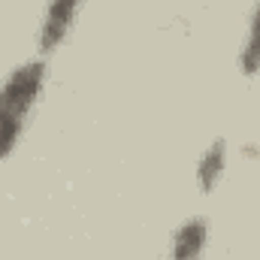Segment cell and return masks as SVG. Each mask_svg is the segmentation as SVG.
<instances>
[{
    "mask_svg": "<svg viewBox=\"0 0 260 260\" xmlns=\"http://www.w3.org/2000/svg\"><path fill=\"white\" fill-rule=\"evenodd\" d=\"M46 79H49V58L40 55L12 67L0 82V160L15 154L27 130V121L46 91Z\"/></svg>",
    "mask_w": 260,
    "mask_h": 260,
    "instance_id": "obj_1",
    "label": "cell"
},
{
    "mask_svg": "<svg viewBox=\"0 0 260 260\" xmlns=\"http://www.w3.org/2000/svg\"><path fill=\"white\" fill-rule=\"evenodd\" d=\"M88 0H49L43 9V21H40V34H37V49L43 58H52L76 27L79 12Z\"/></svg>",
    "mask_w": 260,
    "mask_h": 260,
    "instance_id": "obj_2",
    "label": "cell"
},
{
    "mask_svg": "<svg viewBox=\"0 0 260 260\" xmlns=\"http://www.w3.org/2000/svg\"><path fill=\"white\" fill-rule=\"evenodd\" d=\"M206 245H209V218L206 215H191L173 233L170 260H203Z\"/></svg>",
    "mask_w": 260,
    "mask_h": 260,
    "instance_id": "obj_3",
    "label": "cell"
},
{
    "mask_svg": "<svg viewBox=\"0 0 260 260\" xmlns=\"http://www.w3.org/2000/svg\"><path fill=\"white\" fill-rule=\"evenodd\" d=\"M224 173H227V139L218 136L203 148V154L197 160V191L212 194L221 185Z\"/></svg>",
    "mask_w": 260,
    "mask_h": 260,
    "instance_id": "obj_4",
    "label": "cell"
},
{
    "mask_svg": "<svg viewBox=\"0 0 260 260\" xmlns=\"http://www.w3.org/2000/svg\"><path fill=\"white\" fill-rule=\"evenodd\" d=\"M239 73L245 79L257 76L260 73V0L251 9V18H248V27H245V37H242V46H239Z\"/></svg>",
    "mask_w": 260,
    "mask_h": 260,
    "instance_id": "obj_5",
    "label": "cell"
}]
</instances>
